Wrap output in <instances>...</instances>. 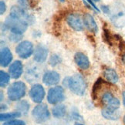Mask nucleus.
<instances>
[{
	"mask_svg": "<svg viewBox=\"0 0 125 125\" xmlns=\"http://www.w3.org/2000/svg\"><path fill=\"white\" fill-rule=\"evenodd\" d=\"M34 22V18L26 13L20 6H13L10 13L6 17L3 26L5 30H9L11 33L22 36L30 25Z\"/></svg>",
	"mask_w": 125,
	"mask_h": 125,
	"instance_id": "f257e3e1",
	"label": "nucleus"
},
{
	"mask_svg": "<svg viewBox=\"0 0 125 125\" xmlns=\"http://www.w3.org/2000/svg\"><path fill=\"white\" fill-rule=\"evenodd\" d=\"M63 85L68 87L72 93L77 96H83L86 90V83L84 78L79 73L74 74L70 77H66Z\"/></svg>",
	"mask_w": 125,
	"mask_h": 125,
	"instance_id": "f03ea898",
	"label": "nucleus"
},
{
	"mask_svg": "<svg viewBox=\"0 0 125 125\" xmlns=\"http://www.w3.org/2000/svg\"><path fill=\"white\" fill-rule=\"evenodd\" d=\"M26 86L22 81H15L7 89V97L11 101H18L25 97Z\"/></svg>",
	"mask_w": 125,
	"mask_h": 125,
	"instance_id": "7ed1b4c3",
	"label": "nucleus"
},
{
	"mask_svg": "<svg viewBox=\"0 0 125 125\" xmlns=\"http://www.w3.org/2000/svg\"><path fill=\"white\" fill-rule=\"evenodd\" d=\"M110 21L117 28L125 26V6L121 3L117 2L110 12Z\"/></svg>",
	"mask_w": 125,
	"mask_h": 125,
	"instance_id": "20e7f679",
	"label": "nucleus"
},
{
	"mask_svg": "<svg viewBox=\"0 0 125 125\" xmlns=\"http://www.w3.org/2000/svg\"><path fill=\"white\" fill-rule=\"evenodd\" d=\"M32 117L37 124H42L50 117L49 108L45 104H39L32 110Z\"/></svg>",
	"mask_w": 125,
	"mask_h": 125,
	"instance_id": "39448f33",
	"label": "nucleus"
},
{
	"mask_svg": "<svg viewBox=\"0 0 125 125\" xmlns=\"http://www.w3.org/2000/svg\"><path fill=\"white\" fill-rule=\"evenodd\" d=\"M65 100L64 89L61 86L51 87L47 93V101L52 105L58 104Z\"/></svg>",
	"mask_w": 125,
	"mask_h": 125,
	"instance_id": "423d86ee",
	"label": "nucleus"
},
{
	"mask_svg": "<svg viewBox=\"0 0 125 125\" xmlns=\"http://www.w3.org/2000/svg\"><path fill=\"white\" fill-rule=\"evenodd\" d=\"M34 46L29 40L20 42L16 47V53L21 59L26 60L34 53Z\"/></svg>",
	"mask_w": 125,
	"mask_h": 125,
	"instance_id": "0eeeda50",
	"label": "nucleus"
},
{
	"mask_svg": "<svg viewBox=\"0 0 125 125\" xmlns=\"http://www.w3.org/2000/svg\"><path fill=\"white\" fill-rule=\"evenodd\" d=\"M45 95L46 92L44 87L39 83L34 84L29 91V96L32 101L36 104H41L42 100H44Z\"/></svg>",
	"mask_w": 125,
	"mask_h": 125,
	"instance_id": "6e6552de",
	"label": "nucleus"
},
{
	"mask_svg": "<svg viewBox=\"0 0 125 125\" xmlns=\"http://www.w3.org/2000/svg\"><path fill=\"white\" fill-rule=\"evenodd\" d=\"M101 100L102 103L105 105V107L110 109L118 110L121 106L120 100L117 97H115L110 92L104 93L101 97Z\"/></svg>",
	"mask_w": 125,
	"mask_h": 125,
	"instance_id": "1a4fd4ad",
	"label": "nucleus"
},
{
	"mask_svg": "<svg viewBox=\"0 0 125 125\" xmlns=\"http://www.w3.org/2000/svg\"><path fill=\"white\" fill-rule=\"evenodd\" d=\"M66 22L68 26L75 31H82L83 30V21L79 15L76 13H70L66 17Z\"/></svg>",
	"mask_w": 125,
	"mask_h": 125,
	"instance_id": "9d476101",
	"label": "nucleus"
},
{
	"mask_svg": "<svg viewBox=\"0 0 125 125\" xmlns=\"http://www.w3.org/2000/svg\"><path fill=\"white\" fill-rule=\"evenodd\" d=\"M42 80L46 86H56L60 81V75L55 70H47L43 74Z\"/></svg>",
	"mask_w": 125,
	"mask_h": 125,
	"instance_id": "9b49d317",
	"label": "nucleus"
},
{
	"mask_svg": "<svg viewBox=\"0 0 125 125\" xmlns=\"http://www.w3.org/2000/svg\"><path fill=\"white\" fill-rule=\"evenodd\" d=\"M49 54V50L47 48L42 44H38L34 50L33 53V60L38 63H43L47 60V56Z\"/></svg>",
	"mask_w": 125,
	"mask_h": 125,
	"instance_id": "f8f14e48",
	"label": "nucleus"
},
{
	"mask_svg": "<svg viewBox=\"0 0 125 125\" xmlns=\"http://www.w3.org/2000/svg\"><path fill=\"white\" fill-rule=\"evenodd\" d=\"M9 74L12 79L17 80L21 76L23 73V64L20 60H15L13 62L10 64L9 67Z\"/></svg>",
	"mask_w": 125,
	"mask_h": 125,
	"instance_id": "ddd939ff",
	"label": "nucleus"
},
{
	"mask_svg": "<svg viewBox=\"0 0 125 125\" xmlns=\"http://www.w3.org/2000/svg\"><path fill=\"white\" fill-rule=\"evenodd\" d=\"M13 55L10 49L8 47L2 48L0 51V65L2 67H7L12 63Z\"/></svg>",
	"mask_w": 125,
	"mask_h": 125,
	"instance_id": "4468645a",
	"label": "nucleus"
},
{
	"mask_svg": "<svg viewBox=\"0 0 125 125\" xmlns=\"http://www.w3.org/2000/svg\"><path fill=\"white\" fill-rule=\"evenodd\" d=\"M74 61L76 66L83 70L89 69L90 66V62L88 57L81 52H76V54L74 55Z\"/></svg>",
	"mask_w": 125,
	"mask_h": 125,
	"instance_id": "2eb2a0df",
	"label": "nucleus"
},
{
	"mask_svg": "<svg viewBox=\"0 0 125 125\" xmlns=\"http://www.w3.org/2000/svg\"><path fill=\"white\" fill-rule=\"evenodd\" d=\"M83 24L86 29L91 32L93 33H97L98 32V26L94 18L93 17L92 15H90L89 13H86L83 16Z\"/></svg>",
	"mask_w": 125,
	"mask_h": 125,
	"instance_id": "dca6fc26",
	"label": "nucleus"
},
{
	"mask_svg": "<svg viewBox=\"0 0 125 125\" xmlns=\"http://www.w3.org/2000/svg\"><path fill=\"white\" fill-rule=\"evenodd\" d=\"M101 115L104 118L109 121H117L121 117V111L118 110H113L104 107L101 110Z\"/></svg>",
	"mask_w": 125,
	"mask_h": 125,
	"instance_id": "f3484780",
	"label": "nucleus"
},
{
	"mask_svg": "<svg viewBox=\"0 0 125 125\" xmlns=\"http://www.w3.org/2000/svg\"><path fill=\"white\" fill-rule=\"evenodd\" d=\"M104 76L109 83H111L114 84L117 83L119 80L118 74L116 72V70H114L113 68L105 69L104 71Z\"/></svg>",
	"mask_w": 125,
	"mask_h": 125,
	"instance_id": "a211bd4d",
	"label": "nucleus"
},
{
	"mask_svg": "<svg viewBox=\"0 0 125 125\" xmlns=\"http://www.w3.org/2000/svg\"><path fill=\"white\" fill-rule=\"evenodd\" d=\"M66 113V107L64 104H57L52 108V114L56 118L63 117Z\"/></svg>",
	"mask_w": 125,
	"mask_h": 125,
	"instance_id": "6ab92c4d",
	"label": "nucleus"
},
{
	"mask_svg": "<svg viewBox=\"0 0 125 125\" xmlns=\"http://www.w3.org/2000/svg\"><path fill=\"white\" fill-rule=\"evenodd\" d=\"M22 114L19 111H13L10 113H1L0 114V121H9L11 120H14L15 118L20 117L22 116Z\"/></svg>",
	"mask_w": 125,
	"mask_h": 125,
	"instance_id": "aec40b11",
	"label": "nucleus"
},
{
	"mask_svg": "<svg viewBox=\"0 0 125 125\" xmlns=\"http://www.w3.org/2000/svg\"><path fill=\"white\" fill-rule=\"evenodd\" d=\"M30 105L27 100H20V101L16 104V108L17 110V111L20 112L23 115H26L29 112V110H30Z\"/></svg>",
	"mask_w": 125,
	"mask_h": 125,
	"instance_id": "412c9836",
	"label": "nucleus"
},
{
	"mask_svg": "<svg viewBox=\"0 0 125 125\" xmlns=\"http://www.w3.org/2000/svg\"><path fill=\"white\" fill-rule=\"evenodd\" d=\"M10 75L9 73H6V71L1 70L0 71V87L4 88L7 86L10 81Z\"/></svg>",
	"mask_w": 125,
	"mask_h": 125,
	"instance_id": "4be33fe9",
	"label": "nucleus"
},
{
	"mask_svg": "<svg viewBox=\"0 0 125 125\" xmlns=\"http://www.w3.org/2000/svg\"><path fill=\"white\" fill-rule=\"evenodd\" d=\"M104 80L102 78H98L97 80V81L95 82V83L93 86V89H92V97L93 99L95 100L96 99V96H97V94L98 92V90L100 88V86L103 83Z\"/></svg>",
	"mask_w": 125,
	"mask_h": 125,
	"instance_id": "5701e85b",
	"label": "nucleus"
},
{
	"mask_svg": "<svg viewBox=\"0 0 125 125\" xmlns=\"http://www.w3.org/2000/svg\"><path fill=\"white\" fill-rule=\"evenodd\" d=\"M62 61L61 57L57 55V54H52L51 55V56L50 57L49 59V64L52 66V67H54L56 66H57L58 64H60Z\"/></svg>",
	"mask_w": 125,
	"mask_h": 125,
	"instance_id": "b1692460",
	"label": "nucleus"
},
{
	"mask_svg": "<svg viewBox=\"0 0 125 125\" xmlns=\"http://www.w3.org/2000/svg\"><path fill=\"white\" fill-rule=\"evenodd\" d=\"M2 125H26V123L22 120L14 119V120H11V121L4 122Z\"/></svg>",
	"mask_w": 125,
	"mask_h": 125,
	"instance_id": "393cba45",
	"label": "nucleus"
},
{
	"mask_svg": "<svg viewBox=\"0 0 125 125\" xmlns=\"http://www.w3.org/2000/svg\"><path fill=\"white\" fill-rule=\"evenodd\" d=\"M21 37L22 36L20 35H16V34H14V33H11V35L9 36V40L16 42L21 40Z\"/></svg>",
	"mask_w": 125,
	"mask_h": 125,
	"instance_id": "a878e982",
	"label": "nucleus"
},
{
	"mask_svg": "<svg viewBox=\"0 0 125 125\" xmlns=\"http://www.w3.org/2000/svg\"><path fill=\"white\" fill-rule=\"evenodd\" d=\"M6 9H7L6 4L5 3L4 1L1 0V1H0V14H1V15H3V14L6 12Z\"/></svg>",
	"mask_w": 125,
	"mask_h": 125,
	"instance_id": "bb28decb",
	"label": "nucleus"
},
{
	"mask_svg": "<svg viewBox=\"0 0 125 125\" xmlns=\"http://www.w3.org/2000/svg\"><path fill=\"white\" fill-rule=\"evenodd\" d=\"M85 1H86V2H87L88 4H90V6L92 7L95 11H97L98 13L100 12V9H99L97 6H96V5L94 4V2L92 1V0H85Z\"/></svg>",
	"mask_w": 125,
	"mask_h": 125,
	"instance_id": "cd10ccee",
	"label": "nucleus"
},
{
	"mask_svg": "<svg viewBox=\"0 0 125 125\" xmlns=\"http://www.w3.org/2000/svg\"><path fill=\"white\" fill-rule=\"evenodd\" d=\"M101 10L105 14H109V13H110V7L108 6H106V5H103V6H101Z\"/></svg>",
	"mask_w": 125,
	"mask_h": 125,
	"instance_id": "c85d7f7f",
	"label": "nucleus"
},
{
	"mask_svg": "<svg viewBox=\"0 0 125 125\" xmlns=\"http://www.w3.org/2000/svg\"><path fill=\"white\" fill-rule=\"evenodd\" d=\"M122 99H123V104L125 107V90L123 91V93H122Z\"/></svg>",
	"mask_w": 125,
	"mask_h": 125,
	"instance_id": "c756f323",
	"label": "nucleus"
},
{
	"mask_svg": "<svg viewBox=\"0 0 125 125\" xmlns=\"http://www.w3.org/2000/svg\"><path fill=\"white\" fill-rule=\"evenodd\" d=\"M0 95H1V98H0V100L1 101H2V100H4V97H3V92L1 90V92H0Z\"/></svg>",
	"mask_w": 125,
	"mask_h": 125,
	"instance_id": "7c9ffc66",
	"label": "nucleus"
},
{
	"mask_svg": "<svg viewBox=\"0 0 125 125\" xmlns=\"http://www.w3.org/2000/svg\"><path fill=\"white\" fill-rule=\"evenodd\" d=\"M121 60H122V62L125 64V53H124L122 55V57H121Z\"/></svg>",
	"mask_w": 125,
	"mask_h": 125,
	"instance_id": "2f4dec72",
	"label": "nucleus"
},
{
	"mask_svg": "<svg viewBox=\"0 0 125 125\" xmlns=\"http://www.w3.org/2000/svg\"><path fill=\"white\" fill-rule=\"evenodd\" d=\"M74 125H84V124H81V123H80V122H76Z\"/></svg>",
	"mask_w": 125,
	"mask_h": 125,
	"instance_id": "473e14b6",
	"label": "nucleus"
},
{
	"mask_svg": "<svg viewBox=\"0 0 125 125\" xmlns=\"http://www.w3.org/2000/svg\"><path fill=\"white\" fill-rule=\"evenodd\" d=\"M123 122H124V124L125 125V115L123 117Z\"/></svg>",
	"mask_w": 125,
	"mask_h": 125,
	"instance_id": "72a5a7b5",
	"label": "nucleus"
},
{
	"mask_svg": "<svg viewBox=\"0 0 125 125\" xmlns=\"http://www.w3.org/2000/svg\"><path fill=\"white\" fill-rule=\"evenodd\" d=\"M93 2H99L100 0H92Z\"/></svg>",
	"mask_w": 125,
	"mask_h": 125,
	"instance_id": "f704fd0d",
	"label": "nucleus"
},
{
	"mask_svg": "<svg viewBox=\"0 0 125 125\" xmlns=\"http://www.w3.org/2000/svg\"><path fill=\"white\" fill-rule=\"evenodd\" d=\"M20 2H26L27 0H20Z\"/></svg>",
	"mask_w": 125,
	"mask_h": 125,
	"instance_id": "c9c22d12",
	"label": "nucleus"
},
{
	"mask_svg": "<svg viewBox=\"0 0 125 125\" xmlns=\"http://www.w3.org/2000/svg\"><path fill=\"white\" fill-rule=\"evenodd\" d=\"M59 1H60V2H65V0H59Z\"/></svg>",
	"mask_w": 125,
	"mask_h": 125,
	"instance_id": "e433bc0d",
	"label": "nucleus"
}]
</instances>
